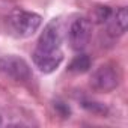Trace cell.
Segmentation results:
<instances>
[{
    "mask_svg": "<svg viewBox=\"0 0 128 128\" xmlns=\"http://www.w3.org/2000/svg\"><path fill=\"white\" fill-rule=\"evenodd\" d=\"M62 41L63 35H62L60 20L54 18L44 27L32 54L35 66L41 72L50 74L60 66L63 60Z\"/></svg>",
    "mask_w": 128,
    "mask_h": 128,
    "instance_id": "obj_1",
    "label": "cell"
},
{
    "mask_svg": "<svg viewBox=\"0 0 128 128\" xmlns=\"http://www.w3.org/2000/svg\"><path fill=\"white\" fill-rule=\"evenodd\" d=\"M42 24V17L35 14V12H30V11H26V9H21V8H17L14 9L9 17H8V29H9V33L14 35L15 38H29L32 36Z\"/></svg>",
    "mask_w": 128,
    "mask_h": 128,
    "instance_id": "obj_2",
    "label": "cell"
},
{
    "mask_svg": "<svg viewBox=\"0 0 128 128\" xmlns=\"http://www.w3.org/2000/svg\"><path fill=\"white\" fill-rule=\"evenodd\" d=\"M0 72L18 83H27L33 78L29 63L18 56H5L0 59Z\"/></svg>",
    "mask_w": 128,
    "mask_h": 128,
    "instance_id": "obj_3",
    "label": "cell"
},
{
    "mask_svg": "<svg viewBox=\"0 0 128 128\" xmlns=\"http://www.w3.org/2000/svg\"><path fill=\"white\" fill-rule=\"evenodd\" d=\"M120 82L119 70L114 65H101L90 76V86L98 92H112Z\"/></svg>",
    "mask_w": 128,
    "mask_h": 128,
    "instance_id": "obj_4",
    "label": "cell"
},
{
    "mask_svg": "<svg viewBox=\"0 0 128 128\" xmlns=\"http://www.w3.org/2000/svg\"><path fill=\"white\" fill-rule=\"evenodd\" d=\"M92 36V23L84 17H77L72 20L70 29H68V38L70 44L76 51H82L88 47Z\"/></svg>",
    "mask_w": 128,
    "mask_h": 128,
    "instance_id": "obj_5",
    "label": "cell"
},
{
    "mask_svg": "<svg viewBox=\"0 0 128 128\" xmlns=\"http://www.w3.org/2000/svg\"><path fill=\"white\" fill-rule=\"evenodd\" d=\"M126 21H128V14H126V8H119L116 9V12L112 11V15L108 18L107 23H110V30L113 33H119L122 35L126 30Z\"/></svg>",
    "mask_w": 128,
    "mask_h": 128,
    "instance_id": "obj_6",
    "label": "cell"
},
{
    "mask_svg": "<svg viewBox=\"0 0 128 128\" xmlns=\"http://www.w3.org/2000/svg\"><path fill=\"white\" fill-rule=\"evenodd\" d=\"M90 68V59L86 54H78L70 65V70L72 72H86Z\"/></svg>",
    "mask_w": 128,
    "mask_h": 128,
    "instance_id": "obj_7",
    "label": "cell"
},
{
    "mask_svg": "<svg viewBox=\"0 0 128 128\" xmlns=\"http://www.w3.org/2000/svg\"><path fill=\"white\" fill-rule=\"evenodd\" d=\"M0 125H2V116H0Z\"/></svg>",
    "mask_w": 128,
    "mask_h": 128,
    "instance_id": "obj_8",
    "label": "cell"
}]
</instances>
